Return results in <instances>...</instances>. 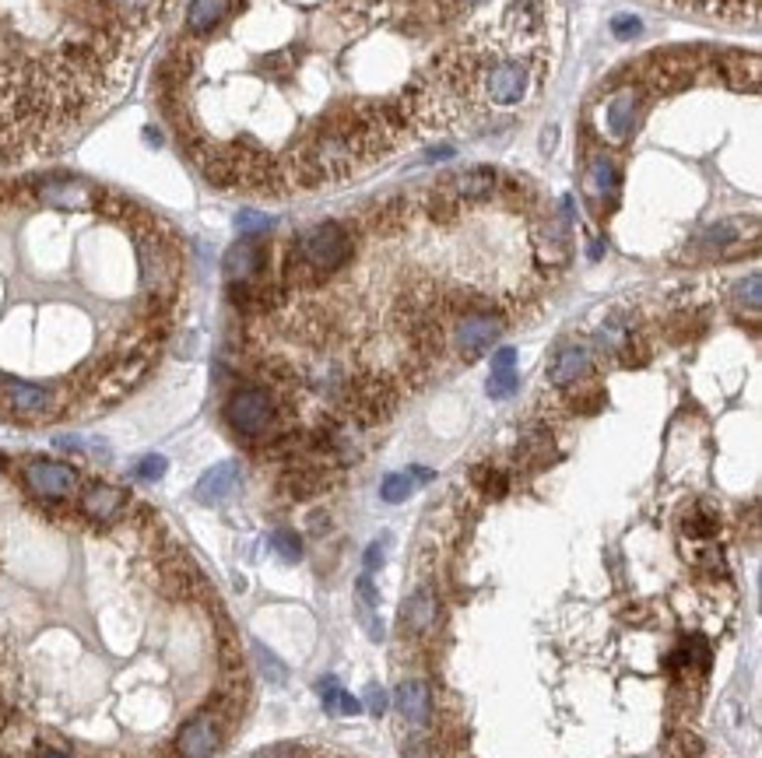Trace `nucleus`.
Instances as JSON below:
<instances>
[{"mask_svg": "<svg viewBox=\"0 0 762 758\" xmlns=\"http://www.w3.org/2000/svg\"><path fill=\"white\" fill-rule=\"evenodd\" d=\"M225 421H229V428H232L239 439H246V443L268 439L277 425L275 394H271L268 387H257V383L236 387V390L229 394V401H225Z\"/></svg>", "mask_w": 762, "mask_h": 758, "instance_id": "1", "label": "nucleus"}, {"mask_svg": "<svg viewBox=\"0 0 762 758\" xmlns=\"http://www.w3.org/2000/svg\"><path fill=\"white\" fill-rule=\"evenodd\" d=\"M506 327H509L506 309H468L450 327V347L457 351V358L475 362L492 347V341L506 334Z\"/></svg>", "mask_w": 762, "mask_h": 758, "instance_id": "2", "label": "nucleus"}, {"mask_svg": "<svg viewBox=\"0 0 762 758\" xmlns=\"http://www.w3.org/2000/svg\"><path fill=\"white\" fill-rule=\"evenodd\" d=\"M646 88L639 81H629V84H619L608 92L605 99V116H601V131L612 144L625 140L632 131H636V120H639V109L646 102Z\"/></svg>", "mask_w": 762, "mask_h": 758, "instance_id": "3", "label": "nucleus"}, {"mask_svg": "<svg viewBox=\"0 0 762 758\" xmlns=\"http://www.w3.org/2000/svg\"><path fill=\"white\" fill-rule=\"evenodd\" d=\"M502 172H495V169H468V172H453V176H446L443 183H439V190L446 194V197H453L457 204L464 207H485L492 204L502 190Z\"/></svg>", "mask_w": 762, "mask_h": 758, "instance_id": "4", "label": "nucleus"}, {"mask_svg": "<svg viewBox=\"0 0 762 758\" xmlns=\"http://www.w3.org/2000/svg\"><path fill=\"white\" fill-rule=\"evenodd\" d=\"M271 264V250L261 239H239L229 253H225V277L229 281H253V277L268 275Z\"/></svg>", "mask_w": 762, "mask_h": 758, "instance_id": "5", "label": "nucleus"}, {"mask_svg": "<svg viewBox=\"0 0 762 758\" xmlns=\"http://www.w3.org/2000/svg\"><path fill=\"white\" fill-rule=\"evenodd\" d=\"M583 187H587L590 201H598V204H605V197L615 201L619 190H622V172H619V165H615L612 158L598 155V158H590L587 169H583Z\"/></svg>", "mask_w": 762, "mask_h": 758, "instance_id": "6", "label": "nucleus"}, {"mask_svg": "<svg viewBox=\"0 0 762 758\" xmlns=\"http://www.w3.org/2000/svg\"><path fill=\"white\" fill-rule=\"evenodd\" d=\"M590 372V351L580 345H565L549 365V383L552 387H573Z\"/></svg>", "mask_w": 762, "mask_h": 758, "instance_id": "7", "label": "nucleus"}, {"mask_svg": "<svg viewBox=\"0 0 762 758\" xmlns=\"http://www.w3.org/2000/svg\"><path fill=\"white\" fill-rule=\"evenodd\" d=\"M232 0H194L187 7V36L190 39H208L211 32L229 18Z\"/></svg>", "mask_w": 762, "mask_h": 758, "instance_id": "8", "label": "nucleus"}, {"mask_svg": "<svg viewBox=\"0 0 762 758\" xmlns=\"http://www.w3.org/2000/svg\"><path fill=\"white\" fill-rule=\"evenodd\" d=\"M717 68L724 70V77L734 92H756L759 88V57L756 53H724L717 60Z\"/></svg>", "mask_w": 762, "mask_h": 758, "instance_id": "9", "label": "nucleus"}, {"mask_svg": "<svg viewBox=\"0 0 762 758\" xmlns=\"http://www.w3.org/2000/svg\"><path fill=\"white\" fill-rule=\"evenodd\" d=\"M517 351L513 347H499L495 355H492V376H488V397H495V401H506V397H513V390H517Z\"/></svg>", "mask_w": 762, "mask_h": 758, "instance_id": "10", "label": "nucleus"}, {"mask_svg": "<svg viewBox=\"0 0 762 758\" xmlns=\"http://www.w3.org/2000/svg\"><path fill=\"white\" fill-rule=\"evenodd\" d=\"M397 709H401V716L408 720V723H429V716H432V691L429 685H421V682H405L401 689H397Z\"/></svg>", "mask_w": 762, "mask_h": 758, "instance_id": "11", "label": "nucleus"}, {"mask_svg": "<svg viewBox=\"0 0 762 758\" xmlns=\"http://www.w3.org/2000/svg\"><path fill=\"white\" fill-rule=\"evenodd\" d=\"M239 482V467L236 464H218V467H211L208 475L201 478L197 484V499L201 502H221L232 488Z\"/></svg>", "mask_w": 762, "mask_h": 758, "instance_id": "12", "label": "nucleus"}, {"mask_svg": "<svg viewBox=\"0 0 762 758\" xmlns=\"http://www.w3.org/2000/svg\"><path fill=\"white\" fill-rule=\"evenodd\" d=\"M317 691H320V698H324V706H327L331 713H341V716L362 713V702H358L355 695H348V691L338 685V678H320V682H317Z\"/></svg>", "mask_w": 762, "mask_h": 758, "instance_id": "13", "label": "nucleus"}, {"mask_svg": "<svg viewBox=\"0 0 762 758\" xmlns=\"http://www.w3.org/2000/svg\"><path fill=\"white\" fill-rule=\"evenodd\" d=\"M432 621H436V601H432L429 590H418L415 597L405 604V625L412 632H425Z\"/></svg>", "mask_w": 762, "mask_h": 758, "instance_id": "14", "label": "nucleus"}, {"mask_svg": "<svg viewBox=\"0 0 762 758\" xmlns=\"http://www.w3.org/2000/svg\"><path fill=\"white\" fill-rule=\"evenodd\" d=\"M415 475L408 471V475H387L383 484H380V495H383V502H405L412 491H415Z\"/></svg>", "mask_w": 762, "mask_h": 758, "instance_id": "15", "label": "nucleus"}, {"mask_svg": "<svg viewBox=\"0 0 762 758\" xmlns=\"http://www.w3.org/2000/svg\"><path fill=\"white\" fill-rule=\"evenodd\" d=\"M475 484L485 491L488 499H502L506 491H509V478L502 475V471H495V467H475Z\"/></svg>", "mask_w": 762, "mask_h": 758, "instance_id": "16", "label": "nucleus"}, {"mask_svg": "<svg viewBox=\"0 0 762 758\" xmlns=\"http://www.w3.org/2000/svg\"><path fill=\"white\" fill-rule=\"evenodd\" d=\"M738 239V228H734V221H720V225H710L706 232H702V246L706 250H724V246H731Z\"/></svg>", "mask_w": 762, "mask_h": 758, "instance_id": "17", "label": "nucleus"}, {"mask_svg": "<svg viewBox=\"0 0 762 758\" xmlns=\"http://www.w3.org/2000/svg\"><path fill=\"white\" fill-rule=\"evenodd\" d=\"M271 548L277 552L281 562H299L302 541H299V534H292V531H277L275 538H271Z\"/></svg>", "mask_w": 762, "mask_h": 758, "instance_id": "18", "label": "nucleus"}, {"mask_svg": "<svg viewBox=\"0 0 762 758\" xmlns=\"http://www.w3.org/2000/svg\"><path fill=\"white\" fill-rule=\"evenodd\" d=\"M713 531H717V520L706 509H695L693 516L686 520V534H693V538H713Z\"/></svg>", "mask_w": 762, "mask_h": 758, "instance_id": "19", "label": "nucleus"}, {"mask_svg": "<svg viewBox=\"0 0 762 758\" xmlns=\"http://www.w3.org/2000/svg\"><path fill=\"white\" fill-rule=\"evenodd\" d=\"M162 475H165V457H158V453H148V457L138 464L140 482H158Z\"/></svg>", "mask_w": 762, "mask_h": 758, "instance_id": "20", "label": "nucleus"}, {"mask_svg": "<svg viewBox=\"0 0 762 758\" xmlns=\"http://www.w3.org/2000/svg\"><path fill=\"white\" fill-rule=\"evenodd\" d=\"M738 299H742V302H749V309H752V313H759V275H752L749 281H742Z\"/></svg>", "mask_w": 762, "mask_h": 758, "instance_id": "21", "label": "nucleus"}, {"mask_svg": "<svg viewBox=\"0 0 762 758\" xmlns=\"http://www.w3.org/2000/svg\"><path fill=\"white\" fill-rule=\"evenodd\" d=\"M243 232H250V235H257V232H268V218L264 214H253V211H246V214H239V221H236Z\"/></svg>", "mask_w": 762, "mask_h": 758, "instance_id": "22", "label": "nucleus"}, {"mask_svg": "<svg viewBox=\"0 0 762 758\" xmlns=\"http://www.w3.org/2000/svg\"><path fill=\"white\" fill-rule=\"evenodd\" d=\"M365 706H369L373 716H383V713H387V691L369 685V689H365Z\"/></svg>", "mask_w": 762, "mask_h": 758, "instance_id": "23", "label": "nucleus"}, {"mask_svg": "<svg viewBox=\"0 0 762 758\" xmlns=\"http://www.w3.org/2000/svg\"><path fill=\"white\" fill-rule=\"evenodd\" d=\"M612 32H615L619 39H632V36H639V21L629 18V14H619V18L612 21Z\"/></svg>", "mask_w": 762, "mask_h": 758, "instance_id": "24", "label": "nucleus"}, {"mask_svg": "<svg viewBox=\"0 0 762 758\" xmlns=\"http://www.w3.org/2000/svg\"><path fill=\"white\" fill-rule=\"evenodd\" d=\"M257 657H261V664H264V671H271V682H285V667L277 664L275 653H268L264 646H257Z\"/></svg>", "mask_w": 762, "mask_h": 758, "instance_id": "25", "label": "nucleus"}, {"mask_svg": "<svg viewBox=\"0 0 762 758\" xmlns=\"http://www.w3.org/2000/svg\"><path fill=\"white\" fill-rule=\"evenodd\" d=\"M358 594H362V601H365V604H376V601H380V594H376V586H373V579H369V576H362V579H358Z\"/></svg>", "mask_w": 762, "mask_h": 758, "instance_id": "26", "label": "nucleus"}, {"mask_svg": "<svg viewBox=\"0 0 762 758\" xmlns=\"http://www.w3.org/2000/svg\"><path fill=\"white\" fill-rule=\"evenodd\" d=\"M380 565H383V548H380V545H373V548L365 552V569L373 572V569H380Z\"/></svg>", "mask_w": 762, "mask_h": 758, "instance_id": "27", "label": "nucleus"}]
</instances>
